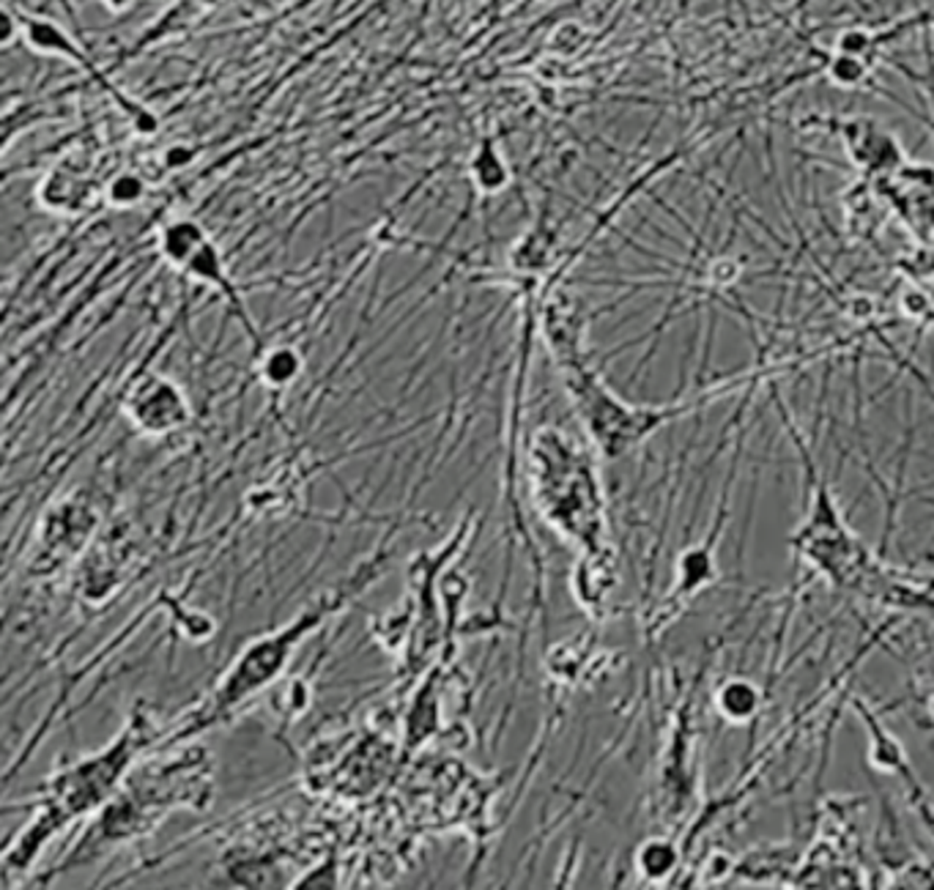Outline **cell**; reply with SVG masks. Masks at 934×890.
<instances>
[{
  "label": "cell",
  "mask_w": 934,
  "mask_h": 890,
  "mask_svg": "<svg viewBox=\"0 0 934 890\" xmlns=\"http://www.w3.org/2000/svg\"><path fill=\"white\" fill-rule=\"evenodd\" d=\"M475 175H477L480 186H486V189H496L505 181L502 162L491 146H486V151H480V159L475 162Z\"/></svg>",
  "instance_id": "ba28073f"
},
{
  "label": "cell",
  "mask_w": 934,
  "mask_h": 890,
  "mask_svg": "<svg viewBox=\"0 0 934 890\" xmlns=\"http://www.w3.org/2000/svg\"><path fill=\"white\" fill-rule=\"evenodd\" d=\"M863 718H866V726H869V732H872V751H869V762L877 767V770H885V772H907L912 764L907 762V756H904V751H901V745L893 740V734L891 732H885L882 726H880V721L866 710L863 713Z\"/></svg>",
  "instance_id": "5b68a950"
},
{
  "label": "cell",
  "mask_w": 934,
  "mask_h": 890,
  "mask_svg": "<svg viewBox=\"0 0 934 890\" xmlns=\"http://www.w3.org/2000/svg\"><path fill=\"white\" fill-rule=\"evenodd\" d=\"M129 414L143 431L165 433V431L178 428L186 420V403L170 381L151 375L146 383H140L132 392Z\"/></svg>",
  "instance_id": "7a4b0ae2"
},
{
  "label": "cell",
  "mask_w": 934,
  "mask_h": 890,
  "mask_svg": "<svg viewBox=\"0 0 934 890\" xmlns=\"http://www.w3.org/2000/svg\"><path fill=\"white\" fill-rule=\"evenodd\" d=\"M904 778H910V783H912V803H915V809H918V814H920L923 825H926V828H929V833L934 836V806L929 803L926 792H923V789L918 786V781H915L912 770H907V772H904Z\"/></svg>",
  "instance_id": "9c48e42d"
},
{
  "label": "cell",
  "mask_w": 934,
  "mask_h": 890,
  "mask_svg": "<svg viewBox=\"0 0 934 890\" xmlns=\"http://www.w3.org/2000/svg\"><path fill=\"white\" fill-rule=\"evenodd\" d=\"M677 860H680L677 849H675L669 841H664V838H652V841H646V844L638 849V855H636L638 871H641L646 879H664V876H669V874L675 871Z\"/></svg>",
  "instance_id": "8992f818"
},
{
  "label": "cell",
  "mask_w": 934,
  "mask_h": 890,
  "mask_svg": "<svg viewBox=\"0 0 934 890\" xmlns=\"http://www.w3.org/2000/svg\"><path fill=\"white\" fill-rule=\"evenodd\" d=\"M137 194H140V181L132 178V175H124L113 184L110 189V197L118 204H129V201H137Z\"/></svg>",
  "instance_id": "30bf717a"
},
{
  "label": "cell",
  "mask_w": 934,
  "mask_h": 890,
  "mask_svg": "<svg viewBox=\"0 0 934 890\" xmlns=\"http://www.w3.org/2000/svg\"><path fill=\"white\" fill-rule=\"evenodd\" d=\"M299 373V356L291 348H277L266 356L263 375L271 383H288Z\"/></svg>",
  "instance_id": "52a82bcc"
},
{
  "label": "cell",
  "mask_w": 934,
  "mask_h": 890,
  "mask_svg": "<svg viewBox=\"0 0 934 890\" xmlns=\"http://www.w3.org/2000/svg\"><path fill=\"white\" fill-rule=\"evenodd\" d=\"M532 466L548 518L595 548L603 529V493L590 452L559 428H542L532 441Z\"/></svg>",
  "instance_id": "6da1fadb"
},
{
  "label": "cell",
  "mask_w": 934,
  "mask_h": 890,
  "mask_svg": "<svg viewBox=\"0 0 934 890\" xmlns=\"http://www.w3.org/2000/svg\"><path fill=\"white\" fill-rule=\"evenodd\" d=\"M715 705L723 718L745 724L751 721L759 710V687L751 685L749 679H729L718 687Z\"/></svg>",
  "instance_id": "3957f363"
},
{
  "label": "cell",
  "mask_w": 934,
  "mask_h": 890,
  "mask_svg": "<svg viewBox=\"0 0 934 890\" xmlns=\"http://www.w3.org/2000/svg\"><path fill=\"white\" fill-rule=\"evenodd\" d=\"M680 581L675 586V598L683 603L688 595H696V589H702L712 575H715V562H712V548L710 545H696L680 559Z\"/></svg>",
  "instance_id": "277c9868"
}]
</instances>
